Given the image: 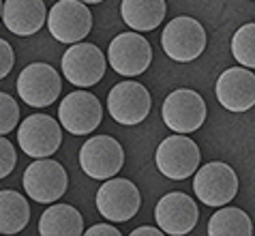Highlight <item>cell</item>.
Listing matches in <instances>:
<instances>
[{"mask_svg": "<svg viewBox=\"0 0 255 236\" xmlns=\"http://www.w3.org/2000/svg\"><path fill=\"white\" fill-rule=\"evenodd\" d=\"M206 43L208 37L204 26L189 15H178L172 21H167L161 34L163 52L176 62H191L200 58L202 52L206 49Z\"/></svg>", "mask_w": 255, "mask_h": 236, "instance_id": "obj_1", "label": "cell"}, {"mask_svg": "<svg viewBox=\"0 0 255 236\" xmlns=\"http://www.w3.org/2000/svg\"><path fill=\"white\" fill-rule=\"evenodd\" d=\"M200 146L187 133L169 135L159 144L154 153V163L163 176L172 181H185L200 168Z\"/></svg>", "mask_w": 255, "mask_h": 236, "instance_id": "obj_2", "label": "cell"}, {"mask_svg": "<svg viewBox=\"0 0 255 236\" xmlns=\"http://www.w3.org/2000/svg\"><path fill=\"white\" fill-rule=\"evenodd\" d=\"M97 211L112 224H123L137 215L141 196L137 185L129 178H108L97 191Z\"/></svg>", "mask_w": 255, "mask_h": 236, "instance_id": "obj_3", "label": "cell"}, {"mask_svg": "<svg viewBox=\"0 0 255 236\" xmlns=\"http://www.w3.org/2000/svg\"><path fill=\"white\" fill-rule=\"evenodd\" d=\"M47 30L60 43H80L93 30V13L82 0H58L47 13Z\"/></svg>", "mask_w": 255, "mask_h": 236, "instance_id": "obj_4", "label": "cell"}, {"mask_svg": "<svg viewBox=\"0 0 255 236\" xmlns=\"http://www.w3.org/2000/svg\"><path fill=\"white\" fill-rule=\"evenodd\" d=\"M69 189V174L58 161L43 157L26 168L24 191L26 196L39 204H52L65 196Z\"/></svg>", "mask_w": 255, "mask_h": 236, "instance_id": "obj_5", "label": "cell"}, {"mask_svg": "<svg viewBox=\"0 0 255 236\" xmlns=\"http://www.w3.org/2000/svg\"><path fill=\"white\" fill-rule=\"evenodd\" d=\"M206 101L200 92L191 88H178L169 92L163 101L161 116L172 131L176 133H193L206 123Z\"/></svg>", "mask_w": 255, "mask_h": 236, "instance_id": "obj_6", "label": "cell"}, {"mask_svg": "<svg viewBox=\"0 0 255 236\" xmlns=\"http://www.w3.org/2000/svg\"><path fill=\"white\" fill-rule=\"evenodd\" d=\"M105 67H108V60H105L101 49L95 43L84 41L73 43L62 54L60 60L62 75L69 80V84L80 86V88H88V86L101 82L105 75Z\"/></svg>", "mask_w": 255, "mask_h": 236, "instance_id": "obj_7", "label": "cell"}, {"mask_svg": "<svg viewBox=\"0 0 255 236\" xmlns=\"http://www.w3.org/2000/svg\"><path fill=\"white\" fill-rule=\"evenodd\" d=\"M193 191L197 200L206 206L230 204L238 193V176L228 163L210 161L195 170Z\"/></svg>", "mask_w": 255, "mask_h": 236, "instance_id": "obj_8", "label": "cell"}, {"mask_svg": "<svg viewBox=\"0 0 255 236\" xmlns=\"http://www.w3.org/2000/svg\"><path fill=\"white\" fill-rule=\"evenodd\" d=\"M125 166V150L120 142L110 135H95L80 148V168L86 176L97 181H108L116 176Z\"/></svg>", "mask_w": 255, "mask_h": 236, "instance_id": "obj_9", "label": "cell"}, {"mask_svg": "<svg viewBox=\"0 0 255 236\" xmlns=\"http://www.w3.org/2000/svg\"><path fill=\"white\" fill-rule=\"evenodd\" d=\"M60 75L52 64L32 62L17 77V95L30 107H47L60 97Z\"/></svg>", "mask_w": 255, "mask_h": 236, "instance_id": "obj_10", "label": "cell"}, {"mask_svg": "<svg viewBox=\"0 0 255 236\" xmlns=\"http://www.w3.org/2000/svg\"><path fill=\"white\" fill-rule=\"evenodd\" d=\"M17 144L32 159L52 157L62 144L60 123L47 114H32L17 129Z\"/></svg>", "mask_w": 255, "mask_h": 236, "instance_id": "obj_11", "label": "cell"}, {"mask_svg": "<svg viewBox=\"0 0 255 236\" xmlns=\"http://www.w3.org/2000/svg\"><path fill=\"white\" fill-rule=\"evenodd\" d=\"M108 60L116 73L125 77L141 75L152 62V47L135 30L133 32H120L112 39L108 47Z\"/></svg>", "mask_w": 255, "mask_h": 236, "instance_id": "obj_12", "label": "cell"}, {"mask_svg": "<svg viewBox=\"0 0 255 236\" xmlns=\"http://www.w3.org/2000/svg\"><path fill=\"white\" fill-rule=\"evenodd\" d=\"M58 120L73 135L93 133L103 120V105L93 92L73 90L58 105Z\"/></svg>", "mask_w": 255, "mask_h": 236, "instance_id": "obj_13", "label": "cell"}, {"mask_svg": "<svg viewBox=\"0 0 255 236\" xmlns=\"http://www.w3.org/2000/svg\"><path fill=\"white\" fill-rule=\"evenodd\" d=\"M200 219V209L195 200L182 191L165 193L154 206V224L161 228L163 234L182 236L189 234Z\"/></svg>", "mask_w": 255, "mask_h": 236, "instance_id": "obj_14", "label": "cell"}, {"mask_svg": "<svg viewBox=\"0 0 255 236\" xmlns=\"http://www.w3.org/2000/svg\"><path fill=\"white\" fill-rule=\"evenodd\" d=\"M150 92L139 82H120L108 95V112L118 125H139L150 114Z\"/></svg>", "mask_w": 255, "mask_h": 236, "instance_id": "obj_15", "label": "cell"}, {"mask_svg": "<svg viewBox=\"0 0 255 236\" xmlns=\"http://www.w3.org/2000/svg\"><path fill=\"white\" fill-rule=\"evenodd\" d=\"M215 95L225 110L247 112L255 103V75L251 69H225L215 84Z\"/></svg>", "mask_w": 255, "mask_h": 236, "instance_id": "obj_16", "label": "cell"}, {"mask_svg": "<svg viewBox=\"0 0 255 236\" xmlns=\"http://www.w3.org/2000/svg\"><path fill=\"white\" fill-rule=\"evenodd\" d=\"M47 19L43 0H4L2 21L17 37H30L39 32Z\"/></svg>", "mask_w": 255, "mask_h": 236, "instance_id": "obj_17", "label": "cell"}, {"mask_svg": "<svg viewBox=\"0 0 255 236\" xmlns=\"http://www.w3.org/2000/svg\"><path fill=\"white\" fill-rule=\"evenodd\" d=\"M165 0H123L120 17L135 32L154 30L165 17Z\"/></svg>", "mask_w": 255, "mask_h": 236, "instance_id": "obj_18", "label": "cell"}, {"mask_svg": "<svg viewBox=\"0 0 255 236\" xmlns=\"http://www.w3.org/2000/svg\"><path fill=\"white\" fill-rule=\"evenodd\" d=\"M39 232L43 236H82L84 219L71 204H52L39 219Z\"/></svg>", "mask_w": 255, "mask_h": 236, "instance_id": "obj_19", "label": "cell"}, {"mask_svg": "<svg viewBox=\"0 0 255 236\" xmlns=\"http://www.w3.org/2000/svg\"><path fill=\"white\" fill-rule=\"evenodd\" d=\"M30 221V206L22 193L13 189L0 191V234H17Z\"/></svg>", "mask_w": 255, "mask_h": 236, "instance_id": "obj_20", "label": "cell"}, {"mask_svg": "<svg viewBox=\"0 0 255 236\" xmlns=\"http://www.w3.org/2000/svg\"><path fill=\"white\" fill-rule=\"evenodd\" d=\"M210 236H251L253 226L251 219L243 209L236 206H225L219 209L208 221Z\"/></svg>", "mask_w": 255, "mask_h": 236, "instance_id": "obj_21", "label": "cell"}, {"mask_svg": "<svg viewBox=\"0 0 255 236\" xmlns=\"http://www.w3.org/2000/svg\"><path fill=\"white\" fill-rule=\"evenodd\" d=\"M232 54L240 62V67H255V24H245L236 30L232 39Z\"/></svg>", "mask_w": 255, "mask_h": 236, "instance_id": "obj_22", "label": "cell"}, {"mask_svg": "<svg viewBox=\"0 0 255 236\" xmlns=\"http://www.w3.org/2000/svg\"><path fill=\"white\" fill-rule=\"evenodd\" d=\"M19 120V105L11 95L0 92V135L11 133Z\"/></svg>", "mask_w": 255, "mask_h": 236, "instance_id": "obj_23", "label": "cell"}, {"mask_svg": "<svg viewBox=\"0 0 255 236\" xmlns=\"http://www.w3.org/2000/svg\"><path fill=\"white\" fill-rule=\"evenodd\" d=\"M15 163H17V153H15V146L11 144L6 138L0 135V178H6L15 170Z\"/></svg>", "mask_w": 255, "mask_h": 236, "instance_id": "obj_24", "label": "cell"}, {"mask_svg": "<svg viewBox=\"0 0 255 236\" xmlns=\"http://www.w3.org/2000/svg\"><path fill=\"white\" fill-rule=\"evenodd\" d=\"M13 62H15V54H13L11 43L4 41V39H0V80L11 73Z\"/></svg>", "mask_w": 255, "mask_h": 236, "instance_id": "obj_25", "label": "cell"}, {"mask_svg": "<svg viewBox=\"0 0 255 236\" xmlns=\"http://www.w3.org/2000/svg\"><path fill=\"white\" fill-rule=\"evenodd\" d=\"M88 236H99V234H103V236H120V230L114 226H110V224H97L93 228H88L86 230Z\"/></svg>", "mask_w": 255, "mask_h": 236, "instance_id": "obj_26", "label": "cell"}, {"mask_svg": "<svg viewBox=\"0 0 255 236\" xmlns=\"http://www.w3.org/2000/svg\"><path fill=\"white\" fill-rule=\"evenodd\" d=\"M161 228L157 226H146V228H135V230L131 232V236H161Z\"/></svg>", "mask_w": 255, "mask_h": 236, "instance_id": "obj_27", "label": "cell"}, {"mask_svg": "<svg viewBox=\"0 0 255 236\" xmlns=\"http://www.w3.org/2000/svg\"><path fill=\"white\" fill-rule=\"evenodd\" d=\"M84 4H97V2H103V0H82Z\"/></svg>", "mask_w": 255, "mask_h": 236, "instance_id": "obj_28", "label": "cell"}, {"mask_svg": "<svg viewBox=\"0 0 255 236\" xmlns=\"http://www.w3.org/2000/svg\"><path fill=\"white\" fill-rule=\"evenodd\" d=\"M0 19H2V0H0Z\"/></svg>", "mask_w": 255, "mask_h": 236, "instance_id": "obj_29", "label": "cell"}]
</instances>
